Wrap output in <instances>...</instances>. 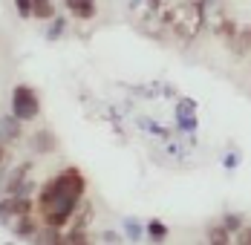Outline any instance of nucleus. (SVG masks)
Segmentation results:
<instances>
[{
	"label": "nucleus",
	"instance_id": "18",
	"mask_svg": "<svg viewBox=\"0 0 251 245\" xmlns=\"http://www.w3.org/2000/svg\"><path fill=\"white\" fill-rule=\"evenodd\" d=\"M15 9L21 18H32V0H15Z\"/></svg>",
	"mask_w": 251,
	"mask_h": 245
},
{
	"label": "nucleus",
	"instance_id": "6",
	"mask_svg": "<svg viewBox=\"0 0 251 245\" xmlns=\"http://www.w3.org/2000/svg\"><path fill=\"white\" fill-rule=\"evenodd\" d=\"M176 124H179V130H197V104L191 101V98H182L179 104H176Z\"/></svg>",
	"mask_w": 251,
	"mask_h": 245
},
{
	"label": "nucleus",
	"instance_id": "14",
	"mask_svg": "<svg viewBox=\"0 0 251 245\" xmlns=\"http://www.w3.org/2000/svg\"><path fill=\"white\" fill-rule=\"evenodd\" d=\"M223 225H226L231 234H237V231H240V228L246 225V220H243L240 214H226V217H223Z\"/></svg>",
	"mask_w": 251,
	"mask_h": 245
},
{
	"label": "nucleus",
	"instance_id": "8",
	"mask_svg": "<svg viewBox=\"0 0 251 245\" xmlns=\"http://www.w3.org/2000/svg\"><path fill=\"white\" fill-rule=\"evenodd\" d=\"M228 47H231V52H234V58H237V61L251 58V24L249 26H240V29H237V35H234V41H231Z\"/></svg>",
	"mask_w": 251,
	"mask_h": 245
},
{
	"label": "nucleus",
	"instance_id": "10",
	"mask_svg": "<svg viewBox=\"0 0 251 245\" xmlns=\"http://www.w3.org/2000/svg\"><path fill=\"white\" fill-rule=\"evenodd\" d=\"M29 145H32L35 153H52V150H58V139H55L52 130H38V133L29 139Z\"/></svg>",
	"mask_w": 251,
	"mask_h": 245
},
{
	"label": "nucleus",
	"instance_id": "21",
	"mask_svg": "<svg viewBox=\"0 0 251 245\" xmlns=\"http://www.w3.org/2000/svg\"><path fill=\"white\" fill-rule=\"evenodd\" d=\"M101 243H125V240H122V237H119V234H116V231H113V234H110V231H107V234H104V237H101Z\"/></svg>",
	"mask_w": 251,
	"mask_h": 245
},
{
	"label": "nucleus",
	"instance_id": "4",
	"mask_svg": "<svg viewBox=\"0 0 251 245\" xmlns=\"http://www.w3.org/2000/svg\"><path fill=\"white\" fill-rule=\"evenodd\" d=\"M26 214H32V199L26 194H3L0 196V220H21Z\"/></svg>",
	"mask_w": 251,
	"mask_h": 245
},
{
	"label": "nucleus",
	"instance_id": "1",
	"mask_svg": "<svg viewBox=\"0 0 251 245\" xmlns=\"http://www.w3.org/2000/svg\"><path fill=\"white\" fill-rule=\"evenodd\" d=\"M84 191H87V179L81 176L78 168H64L52 179H47L38 191V217H41V222L64 231L73 222L78 205L84 202Z\"/></svg>",
	"mask_w": 251,
	"mask_h": 245
},
{
	"label": "nucleus",
	"instance_id": "11",
	"mask_svg": "<svg viewBox=\"0 0 251 245\" xmlns=\"http://www.w3.org/2000/svg\"><path fill=\"white\" fill-rule=\"evenodd\" d=\"M205 240H208L211 245H228V243H234V234L228 231L223 222H217V225H211V228H208Z\"/></svg>",
	"mask_w": 251,
	"mask_h": 245
},
{
	"label": "nucleus",
	"instance_id": "13",
	"mask_svg": "<svg viewBox=\"0 0 251 245\" xmlns=\"http://www.w3.org/2000/svg\"><path fill=\"white\" fill-rule=\"evenodd\" d=\"M168 225L165 222H159V220H153V222H148V237H151L153 243H165L168 240Z\"/></svg>",
	"mask_w": 251,
	"mask_h": 245
},
{
	"label": "nucleus",
	"instance_id": "5",
	"mask_svg": "<svg viewBox=\"0 0 251 245\" xmlns=\"http://www.w3.org/2000/svg\"><path fill=\"white\" fill-rule=\"evenodd\" d=\"M237 29H240V24H237L234 18H228L226 12H220V15H217V21H214V26H211L214 38H217V41H223V44H231V41H234Z\"/></svg>",
	"mask_w": 251,
	"mask_h": 245
},
{
	"label": "nucleus",
	"instance_id": "12",
	"mask_svg": "<svg viewBox=\"0 0 251 245\" xmlns=\"http://www.w3.org/2000/svg\"><path fill=\"white\" fill-rule=\"evenodd\" d=\"M58 12H55V3L52 0H32V18L38 21H52Z\"/></svg>",
	"mask_w": 251,
	"mask_h": 245
},
{
	"label": "nucleus",
	"instance_id": "19",
	"mask_svg": "<svg viewBox=\"0 0 251 245\" xmlns=\"http://www.w3.org/2000/svg\"><path fill=\"white\" fill-rule=\"evenodd\" d=\"M145 3H148V12H151V15H159V12L165 9V0H145Z\"/></svg>",
	"mask_w": 251,
	"mask_h": 245
},
{
	"label": "nucleus",
	"instance_id": "7",
	"mask_svg": "<svg viewBox=\"0 0 251 245\" xmlns=\"http://www.w3.org/2000/svg\"><path fill=\"white\" fill-rule=\"evenodd\" d=\"M21 133H24V122H21L15 113L0 119V142H3V145H15V142L21 139Z\"/></svg>",
	"mask_w": 251,
	"mask_h": 245
},
{
	"label": "nucleus",
	"instance_id": "3",
	"mask_svg": "<svg viewBox=\"0 0 251 245\" xmlns=\"http://www.w3.org/2000/svg\"><path fill=\"white\" fill-rule=\"evenodd\" d=\"M12 113L21 119V122H35L38 116H41V98L38 93L32 90V87H26V84H18L15 90H12Z\"/></svg>",
	"mask_w": 251,
	"mask_h": 245
},
{
	"label": "nucleus",
	"instance_id": "15",
	"mask_svg": "<svg viewBox=\"0 0 251 245\" xmlns=\"http://www.w3.org/2000/svg\"><path fill=\"white\" fill-rule=\"evenodd\" d=\"M64 32H67V21L55 15V18H52V29H50V35H47V38H50V41H58Z\"/></svg>",
	"mask_w": 251,
	"mask_h": 245
},
{
	"label": "nucleus",
	"instance_id": "16",
	"mask_svg": "<svg viewBox=\"0 0 251 245\" xmlns=\"http://www.w3.org/2000/svg\"><path fill=\"white\" fill-rule=\"evenodd\" d=\"M125 231H127V237H130V240H142V234H145V228H142L139 222H133V220L125 222Z\"/></svg>",
	"mask_w": 251,
	"mask_h": 245
},
{
	"label": "nucleus",
	"instance_id": "2",
	"mask_svg": "<svg viewBox=\"0 0 251 245\" xmlns=\"http://www.w3.org/2000/svg\"><path fill=\"white\" fill-rule=\"evenodd\" d=\"M156 18H159V32H168L179 44H194L205 32L208 9L200 0H179L174 6L162 9V15H156Z\"/></svg>",
	"mask_w": 251,
	"mask_h": 245
},
{
	"label": "nucleus",
	"instance_id": "9",
	"mask_svg": "<svg viewBox=\"0 0 251 245\" xmlns=\"http://www.w3.org/2000/svg\"><path fill=\"white\" fill-rule=\"evenodd\" d=\"M67 3V12L78 18V21H93L99 15V3L96 0H64Z\"/></svg>",
	"mask_w": 251,
	"mask_h": 245
},
{
	"label": "nucleus",
	"instance_id": "20",
	"mask_svg": "<svg viewBox=\"0 0 251 245\" xmlns=\"http://www.w3.org/2000/svg\"><path fill=\"white\" fill-rule=\"evenodd\" d=\"M223 165H226L228 171H231V168H237V165H240V156H237V153H231V156H226V159H223Z\"/></svg>",
	"mask_w": 251,
	"mask_h": 245
},
{
	"label": "nucleus",
	"instance_id": "17",
	"mask_svg": "<svg viewBox=\"0 0 251 245\" xmlns=\"http://www.w3.org/2000/svg\"><path fill=\"white\" fill-rule=\"evenodd\" d=\"M234 243H240V245H251V228L249 225H243L237 234H234Z\"/></svg>",
	"mask_w": 251,
	"mask_h": 245
}]
</instances>
